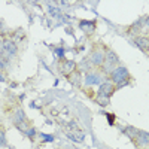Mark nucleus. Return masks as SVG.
I'll use <instances>...</instances> for the list:
<instances>
[{"mask_svg": "<svg viewBox=\"0 0 149 149\" xmlns=\"http://www.w3.org/2000/svg\"><path fill=\"white\" fill-rule=\"evenodd\" d=\"M131 81V76H130V73L125 67H122V66H118L113 72L110 73V82L115 85V88H122V86H125L128 85Z\"/></svg>", "mask_w": 149, "mask_h": 149, "instance_id": "obj_1", "label": "nucleus"}, {"mask_svg": "<svg viewBox=\"0 0 149 149\" xmlns=\"http://www.w3.org/2000/svg\"><path fill=\"white\" fill-rule=\"evenodd\" d=\"M118 66H119V57H118V54L115 51H112V49H106L104 61H103V64L100 66L102 72L104 74H110Z\"/></svg>", "mask_w": 149, "mask_h": 149, "instance_id": "obj_2", "label": "nucleus"}, {"mask_svg": "<svg viewBox=\"0 0 149 149\" xmlns=\"http://www.w3.org/2000/svg\"><path fill=\"white\" fill-rule=\"evenodd\" d=\"M17 52H18L17 43L12 39H5L3 43H2V55H5L10 60L12 57H17Z\"/></svg>", "mask_w": 149, "mask_h": 149, "instance_id": "obj_3", "label": "nucleus"}, {"mask_svg": "<svg viewBox=\"0 0 149 149\" xmlns=\"http://www.w3.org/2000/svg\"><path fill=\"white\" fill-rule=\"evenodd\" d=\"M104 52H106V48H103V46H97V48L93 49L91 54H90V61L93 63V66L100 67L103 64V61H104Z\"/></svg>", "mask_w": 149, "mask_h": 149, "instance_id": "obj_4", "label": "nucleus"}, {"mask_svg": "<svg viewBox=\"0 0 149 149\" xmlns=\"http://www.w3.org/2000/svg\"><path fill=\"white\" fill-rule=\"evenodd\" d=\"M74 70H78L76 63H74V61H72V60H63V61H61V64H60V72H61V74L69 76V74L73 73Z\"/></svg>", "mask_w": 149, "mask_h": 149, "instance_id": "obj_5", "label": "nucleus"}, {"mask_svg": "<svg viewBox=\"0 0 149 149\" xmlns=\"http://www.w3.org/2000/svg\"><path fill=\"white\" fill-rule=\"evenodd\" d=\"M134 140V143L137 145L139 148H148V145H149V134H148V131H142V130H139V133H137V136L133 139Z\"/></svg>", "mask_w": 149, "mask_h": 149, "instance_id": "obj_6", "label": "nucleus"}, {"mask_svg": "<svg viewBox=\"0 0 149 149\" xmlns=\"http://www.w3.org/2000/svg\"><path fill=\"white\" fill-rule=\"evenodd\" d=\"M10 39L14 40V42L17 43V46H18V43H19V45H24V43H26L27 36H26V33H24L22 29H18V30H15L14 33L10 34Z\"/></svg>", "mask_w": 149, "mask_h": 149, "instance_id": "obj_7", "label": "nucleus"}, {"mask_svg": "<svg viewBox=\"0 0 149 149\" xmlns=\"http://www.w3.org/2000/svg\"><path fill=\"white\" fill-rule=\"evenodd\" d=\"M115 90H116V88H115V85L109 81V82H104V84H102V85H100L98 94H103V95H106V97H109V98H110V95L115 93Z\"/></svg>", "mask_w": 149, "mask_h": 149, "instance_id": "obj_8", "label": "nucleus"}, {"mask_svg": "<svg viewBox=\"0 0 149 149\" xmlns=\"http://www.w3.org/2000/svg\"><path fill=\"white\" fill-rule=\"evenodd\" d=\"M143 26H145V27H148V15H145V17L139 18V19L136 21V22L133 24V26H131L128 30H130V33H137V31L143 30Z\"/></svg>", "mask_w": 149, "mask_h": 149, "instance_id": "obj_9", "label": "nucleus"}, {"mask_svg": "<svg viewBox=\"0 0 149 149\" xmlns=\"http://www.w3.org/2000/svg\"><path fill=\"white\" fill-rule=\"evenodd\" d=\"M134 43H136V46H139L145 54H148V48H149L148 36H136L134 37Z\"/></svg>", "mask_w": 149, "mask_h": 149, "instance_id": "obj_10", "label": "nucleus"}, {"mask_svg": "<svg viewBox=\"0 0 149 149\" xmlns=\"http://www.w3.org/2000/svg\"><path fill=\"white\" fill-rule=\"evenodd\" d=\"M69 82L73 85V86H76V88H79L81 86V82H82V74H81V72L79 70H74L73 73H70L69 74Z\"/></svg>", "mask_w": 149, "mask_h": 149, "instance_id": "obj_11", "label": "nucleus"}, {"mask_svg": "<svg viewBox=\"0 0 149 149\" xmlns=\"http://www.w3.org/2000/svg\"><path fill=\"white\" fill-rule=\"evenodd\" d=\"M79 27H81L86 34H91V33H94V30H95V22H94V21H81V22H79Z\"/></svg>", "mask_w": 149, "mask_h": 149, "instance_id": "obj_12", "label": "nucleus"}, {"mask_svg": "<svg viewBox=\"0 0 149 149\" xmlns=\"http://www.w3.org/2000/svg\"><path fill=\"white\" fill-rule=\"evenodd\" d=\"M12 119H14L15 124L22 122V121H26V113H24L21 109H17V110H15V113H14V116H12Z\"/></svg>", "mask_w": 149, "mask_h": 149, "instance_id": "obj_13", "label": "nucleus"}, {"mask_svg": "<svg viewBox=\"0 0 149 149\" xmlns=\"http://www.w3.org/2000/svg\"><path fill=\"white\" fill-rule=\"evenodd\" d=\"M95 102L100 104V106H107L110 102H109V97H106V95H103V94H97L95 95Z\"/></svg>", "mask_w": 149, "mask_h": 149, "instance_id": "obj_14", "label": "nucleus"}, {"mask_svg": "<svg viewBox=\"0 0 149 149\" xmlns=\"http://www.w3.org/2000/svg\"><path fill=\"white\" fill-rule=\"evenodd\" d=\"M125 133H127V134L130 136L131 139H134L136 136H137L139 130H137V128H134V127H127V128H125Z\"/></svg>", "mask_w": 149, "mask_h": 149, "instance_id": "obj_15", "label": "nucleus"}, {"mask_svg": "<svg viewBox=\"0 0 149 149\" xmlns=\"http://www.w3.org/2000/svg\"><path fill=\"white\" fill-rule=\"evenodd\" d=\"M17 127H18L21 131H27V130H29V124H27L26 121H22V122H18V124H17Z\"/></svg>", "mask_w": 149, "mask_h": 149, "instance_id": "obj_16", "label": "nucleus"}, {"mask_svg": "<svg viewBox=\"0 0 149 149\" xmlns=\"http://www.w3.org/2000/svg\"><path fill=\"white\" fill-rule=\"evenodd\" d=\"M6 145V137H5V131L0 128V146H5Z\"/></svg>", "mask_w": 149, "mask_h": 149, "instance_id": "obj_17", "label": "nucleus"}, {"mask_svg": "<svg viewBox=\"0 0 149 149\" xmlns=\"http://www.w3.org/2000/svg\"><path fill=\"white\" fill-rule=\"evenodd\" d=\"M98 79H97V76H94V74H88V76H86V84H94V82H97Z\"/></svg>", "mask_w": 149, "mask_h": 149, "instance_id": "obj_18", "label": "nucleus"}, {"mask_svg": "<svg viewBox=\"0 0 149 149\" xmlns=\"http://www.w3.org/2000/svg\"><path fill=\"white\" fill-rule=\"evenodd\" d=\"M26 134L29 136V137H30V139H33V136L36 134V130H34V128H29V130L26 131Z\"/></svg>", "mask_w": 149, "mask_h": 149, "instance_id": "obj_19", "label": "nucleus"}, {"mask_svg": "<svg viewBox=\"0 0 149 149\" xmlns=\"http://www.w3.org/2000/svg\"><path fill=\"white\" fill-rule=\"evenodd\" d=\"M55 52H57V55H58V57L63 58V49H55Z\"/></svg>", "mask_w": 149, "mask_h": 149, "instance_id": "obj_20", "label": "nucleus"}, {"mask_svg": "<svg viewBox=\"0 0 149 149\" xmlns=\"http://www.w3.org/2000/svg\"><path fill=\"white\" fill-rule=\"evenodd\" d=\"M43 137H45V140H49V142L54 140V139H52V136H43Z\"/></svg>", "mask_w": 149, "mask_h": 149, "instance_id": "obj_21", "label": "nucleus"}, {"mask_svg": "<svg viewBox=\"0 0 149 149\" xmlns=\"http://www.w3.org/2000/svg\"><path fill=\"white\" fill-rule=\"evenodd\" d=\"M109 121H110V124H113V115H109Z\"/></svg>", "mask_w": 149, "mask_h": 149, "instance_id": "obj_22", "label": "nucleus"}, {"mask_svg": "<svg viewBox=\"0 0 149 149\" xmlns=\"http://www.w3.org/2000/svg\"><path fill=\"white\" fill-rule=\"evenodd\" d=\"M2 43H3V40H0V54H2Z\"/></svg>", "mask_w": 149, "mask_h": 149, "instance_id": "obj_23", "label": "nucleus"}, {"mask_svg": "<svg viewBox=\"0 0 149 149\" xmlns=\"http://www.w3.org/2000/svg\"><path fill=\"white\" fill-rule=\"evenodd\" d=\"M2 27H3V21H2V19H0V29H2Z\"/></svg>", "mask_w": 149, "mask_h": 149, "instance_id": "obj_24", "label": "nucleus"}, {"mask_svg": "<svg viewBox=\"0 0 149 149\" xmlns=\"http://www.w3.org/2000/svg\"><path fill=\"white\" fill-rule=\"evenodd\" d=\"M0 81H5V78L2 76V74H0Z\"/></svg>", "mask_w": 149, "mask_h": 149, "instance_id": "obj_25", "label": "nucleus"}]
</instances>
